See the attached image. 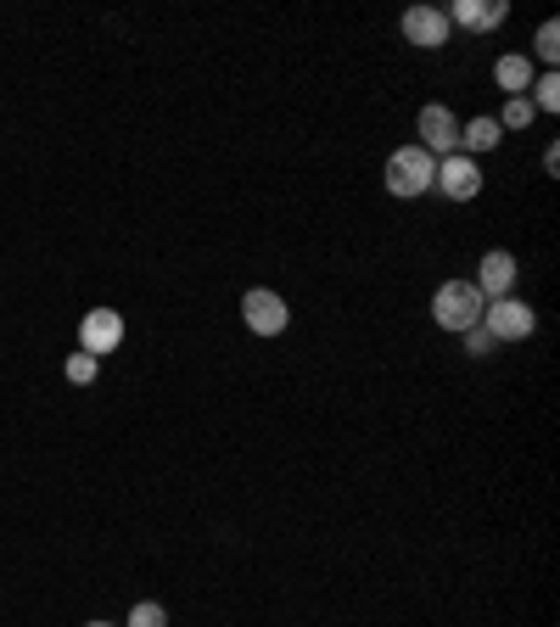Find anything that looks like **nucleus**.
I'll list each match as a JSON object with an SVG mask.
<instances>
[{
    "mask_svg": "<svg viewBox=\"0 0 560 627\" xmlns=\"http://www.w3.org/2000/svg\"><path fill=\"white\" fill-rule=\"evenodd\" d=\"M96 370H101V364H96V353H85V348L68 353V364H62V375H68L74 387H90V382H96Z\"/></svg>",
    "mask_w": 560,
    "mask_h": 627,
    "instance_id": "4468645a",
    "label": "nucleus"
},
{
    "mask_svg": "<svg viewBox=\"0 0 560 627\" xmlns=\"http://www.w3.org/2000/svg\"><path fill=\"white\" fill-rule=\"evenodd\" d=\"M241 320H246V331H253V337H281L292 314H286V297L281 292L253 286V292L241 297Z\"/></svg>",
    "mask_w": 560,
    "mask_h": 627,
    "instance_id": "39448f33",
    "label": "nucleus"
},
{
    "mask_svg": "<svg viewBox=\"0 0 560 627\" xmlns=\"http://www.w3.org/2000/svg\"><path fill=\"white\" fill-rule=\"evenodd\" d=\"M449 12L443 7H409L404 12V40L409 45H420V51H438V45H449Z\"/></svg>",
    "mask_w": 560,
    "mask_h": 627,
    "instance_id": "6e6552de",
    "label": "nucleus"
},
{
    "mask_svg": "<svg viewBox=\"0 0 560 627\" xmlns=\"http://www.w3.org/2000/svg\"><path fill=\"white\" fill-rule=\"evenodd\" d=\"M130 627H168V610H163L157 600H141V605L130 610Z\"/></svg>",
    "mask_w": 560,
    "mask_h": 627,
    "instance_id": "f3484780",
    "label": "nucleus"
},
{
    "mask_svg": "<svg viewBox=\"0 0 560 627\" xmlns=\"http://www.w3.org/2000/svg\"><path fill=\"white\" fill-rule=\"evenodd\" d=\"M499 141H505L499 118H471L465 130H460V146H465V157H482V152H493Z\"/></svg>",
    "mask_w": 560,
    "mask_h": 627,
    "instance_id": "f8f14e48",
    "label": "nucleus"
},
{
    "mask_svg": "<svg viewBox=\"0 0 560 627\" xmlns=\"http://www.w3.org/2000/svg\"><path fill=\"white\" fill-rule=\"evenodd\" d=\"M532 118H538V112H532V101H527V96H510V101H505V112H499V130H527Z\"/></svg>",
    "mask_w": 560,
    "mask_h": 627,
    "instance_id": "2eb2a0df",
    "label": "nucleus"
},
{
    "mask_svg": "<svg viewBox=\"0 0 560 627\" xmlns=\"http://www.w3.org/2000/svg\"><path fill=\"white\" fill-rule=\"evenodd\" d=\"M516 253H505V246H493V253H482V264H476V292L487 297V302H499V297H510V286H516Z\"/></svg>",
    "mask_w": 560,
    "mask_h": 627,
    "instance_id": "0eeeda50",
    "label": "nucleus"
},
{
    "mask_svg": "<svg viewBox=\"0 0 560 627\" xmlns=\"http://www.w3.org/2000/svg\"><path fill=\"white\" fill-rule=\"evenodd\" d=\"M482 326H487L493 342H521V337L538 331V314H532L521 297H499V302L482 308Z\"/></svg>",
    "mask_w": 560,
    "mask_h": 627,
    "instance_id": "20e7f679",
    "label": "nucleus"
},
{
    "mask_svg": "<svg viewBox=\"0 0 560 627\" xmlns=\"http://www.w3.org/2000/svg\"><path fill=\"white\" fill-rule=\"evenodd\" d=\"M431 179H438V157H431V152L398 146L387 157V191L393 197H420V191H431Z\"/></svg>",
    "mask_w": 560,
    "mask_h": 627,
    "instance_id": "f03ea898",
    "label": "nucleus"
},
{
    "mask_svg": "<svg viewBox=\"0 0 560 627\" xmlns=\"http://www.w3.org/2000/svg\"><path fill=\"white\" fill-rule=\"evenodd\" d=\"M538 62H549V68H554V62H560V23L549 18V23H538Z\"/></svg>",
    "mask_w": 560,
    "mask_h": 627,
    "instance_id": "dca6fc26",
    "label": "nucleus"
},
{
    "mask_svg": "<svg viewBox=\"0 0 560 627\" xmlns=\"http://www.w3.org/2000/svg\"><path fill=\"white\" fill-rule=\"evenodd\" d=\"M90 627H118V622H90Z\"/></svg>",
    "mask_w": 560,
    "mask_h": 627,
    "instance_id": "6ab92c4d",
    "label": "nucleus"
},
{
    "mask_svg": "<svg viewBox=\"0 0 560 627\" xmlns=\"http://www.w3.org/2000/svg\"><path fill=\"white\" fill-rule=\"evenodd\" d=\"M118 342H123V314H118V308H90L85 326H79V348L101 359V353H112Z\"/></svg>",
    "mask_w": 560,
    "mask_h": 627,
    "instance_id": "1a4fd4ad",
    "label": "nucleus"
},
{
    "mask_svg": "<svg viewBox=\"0 0 560 627\" xmlns=\"http://www.w3.org/2000/svg\"><path fill=\"white\" fill-rule=\"evenodd\" d=\"M482 308H487V297L471 286V280H443L438 286V297H431V320H438L443 331H471V326H482Z\"/></svg>",
    "mask_w": 560,
    "mask_h": 627,
    "instance_id": "f257e3e1",
    "label": "nucleus"
},
{
    "mask_svg": "<svg viewBox=\"0 0 560 627\" xmlns=\"http://www.w3.org/2000/svg\"><path fill=\"white\" fill-rule=\"evenodd\" d=\"M460 337H465V353H471V359H487L493 348H499V342L487 337V326H471V331H460Z\"/></svg>",
    "mask_w": 560,
    "mask_h": 627,
    "instance_id": "a211bd4d",
    "label": "nucleus"
},
{
    "mask_svg": "<svg viewBox=\"0 0 560 627\" xmlns=\"http://www.w3.org/2000/svg\"><path fill=\"white\" fill-rule=\"evenodd\" d=\"M415 146L420 152H431V157H454V146H460V123H454V112L443 107V101H431V107H420V118H415Z\"/></svg>",
    "mask_w": 560,
    "mask_h": 627,
    "instance_id": "7ed1b4c3",
    "label": "nucleus"
},
{
    "mask_svg": "<svg viewBox=\"0 0 560 627\" xmlns=\"http://www.w3.org/2000/svg\"><path fill=\"white\" fill-rule=\"evenodd\" d=\"M510 18V7L505 0H454V12H449V23H465V29H499Z\"/></svg>",
    "mask_w": 560,
    "mask_h": 627,
    "instance_id": "9d476101",
    "label": "nucleus"
},
{
    "mask_svg": "<svg viewBox=\"0 0 560 627\" xmlns=\"http://www.w3.org/2000/svg\"><path fill=\"white\" fill-rule=\"evenodd\" d=\"M532 112H560V74H543V79H532Z\"/></svg>",
    "mask_w": 560,
    "mask_h": 627,
    "instance_id": "ddd939ff",
    "label": "nucleus"
},
{
    "mask_svg": "<svg viewBox=\"0 0 560 627\" xmlns=\"http://www.w3.org/2000/svg\"><path fill=\"white\" fill-rule=\"evenodd\" d=\"M431 185H438L449 202H471V197L482 191V163L465 157V152H454V157L438 163V179H431Z\"/></svg>",
    "mask_w": 560,
    "mask_h": 627,
    "instance_id": "423d86ee",
    "label": "nucleus"
},
{
    "mask_svg": "<svg viewBox=\"0 0 560 627\" xmlns=\"http://www.w3.org/2000/svg\"><path fill=\"white\" fill-rule=\"evenodd\" d=\"M493 79H499V90L505 96H527L532 90V56H521V51H505L499 62H493Z\"/></svg>",
    "mask_w": 560,
    "mask_h": 627,
    "instance_id": "9b49d317",
    "label": "nucleus"
}]
</instances>
